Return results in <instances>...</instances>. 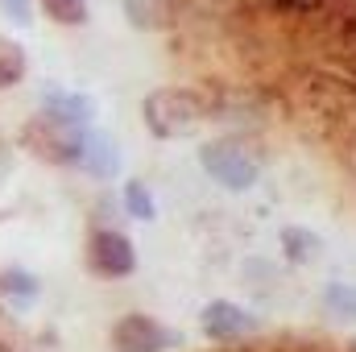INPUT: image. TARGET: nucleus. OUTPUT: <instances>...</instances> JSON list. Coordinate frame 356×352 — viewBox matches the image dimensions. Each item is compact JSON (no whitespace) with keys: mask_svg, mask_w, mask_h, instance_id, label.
<instances>
[{"mask_svg":"<svg viewBox=\"0 0 356 352\" xmlns=\"http://www.w3.org/2000/svg\"><path fill=\"white\" fill-rule=\"evenodd\" d=\"M141 120L158 141H175L203 120V99L191 88H158L141 99Z\"/></svg>","mask_w":356,"mask_h":352,"instance_id":"f257e3e1","label":"nucleus"},{"mask_svg":"<svg viewBox=\"0 0 356 352\" xmlns=\"http://www.w3.org/2000/svg\"><path fill=\"white\" fill-rule=\"evenodd\" d=\"M83 129H88V125H67V120H58V116L38 112L33 120H25L21 145H25L33 158H42V162L79 166V158H83Z\"/></svg>","mask_w":356,"mask_h":352,"instance_id":"f03ea898","label":"nucleus"},{"mask_svg":"<svg viewBox=\"0 0 356 352\" xmlns=\"http://www.w3.org/2000/svg\"><path fill=\"white\" fill-rule=\"evenodd\" d=\"M199 162H203V175L216 178L224 191H249L257 175H261V162L249 145L232 141V137H216L199 150Z\"/></svg>","mask_w":356,"mask_h":352,"instance_id":"7ed1b4c3","label":"nucleus"},{"mask_svg":"<svg viewBox=\"0 0 356 352\" xmlns=\"http://www.w3.org/2000/svg\"><path fill=\"white\" fill-rule=\"evenodd\" d=\"M108 340H112V352H170L178 344V332L145 311H133L112 323Z\"/></svg>","mask_w":356,"mask_h":352,"instance_id":"20e7f679","label":"nucleus"},{"mask_svg":"<svg viewBox=\"0 0 356 352\" xmlns=\"http://www.w3.org/2000/svg\"><path fill=\"white\" fill-rule=\"evenodd\" d=\"M88 269L95 278H129L137 273V249L120 228H91Z\"/></svg>","mask_w":356,"mask_h":352,"instance_id":"39448f33","label":"nucleus"},{"mask_svg":"<svg viewBox=\"0 0 356 352\" xmlns=\"http://www.w3.org/2000/svg\"><path fill=\"white\" fill-rule=\"evenodd\" d=\"M253 328H257V319H253L245 307L228 303V298H216V303H207V307L199 311V332H203L207 340H241V336H249Z\"/></svg>","mask_w":356,"mask_h":352,"instance_id":"423d86ee","label":"nucleus"},{"mask_svg":"<svg viewBox=\"0 0 356 352\" xmlns=\"http://www.w3.org/2000/svg\"><path fill=\"white\" fill-rule=\"evenodd\" d=\"M79 166H88V175L95 178H112L120 170V154H116V145L99 133V129H83V158H79Z\"/></svg>","mask_w":356,"mask_h":352,"instance_id":"0eeeda50","label":"nucleus"},{"mask_svg":"<svg viewBox=\"0 0 356 352\" xmlns=\"http://www.w3.org/2000/svg\"><path fill=\"white\" fill-rule=\"evenodd\" d=\"M42 112L46 116H58L67 125H91V99L79 95V91H42Z\"/></svg>","mask_w":356,"mask_h":352,"instance_id":"6e6552de","label":"nucleus"},{"mask_svg":"<svg viewBox=\"0 0 356 352\" xmlns=\"http://www.w3.org/2000/svg\"><path fill=\"white\" fill-rule=\"evenodd\" d=\"M124 17L133 29H166L175 21V0H124Z\"/></svg>","mask_w":356,"mask_h":352,"instance_id":"1a4fd4ad","label":"nucleus"},{"mask_svg":"<svg viewBox=\"0 0 356 352\" xmlns=\"http://www.w3.org/2000/svg\"><path fill=\"white\" fill-rule=\"evenodd\" d=\"M25 75H29V54H25V46L13 42V38H0V91L17 88Z\"/></svg>","mask_w":356,"mask_h":352,"instance_id":"9d476101","label":"nucleus"},{"mask_svg":"<svg viewBox=\"0 0 356 352\" xmlns=\"http://www.w3.org/2000/svg\"><path fill=\"white\" fill-rule=\"evenodd\" d=\"M323 303L332 315H340L344 323H356V282H327Z\"/></svg>","mask_w":356,"mask_h":352,"instance_id":"9b49d317","label":"nucleus"},{"mask_svg":"<svg viewBox=\"0 0 356 352\" xmlns=\"http://www.w3.org/2000/svg\"><path fill=\"white\" fill-rule=\"evenodd\" d=\"M0 294L4 298H17V303H33L38 298V278L25 273V269H0Z\"/></svg>","mask_w":356,"mask_h":352,"instance_id":"f8f14e48","label":"nucleus"},{"mask_svg":"<svg viewBox=\"0 0 356 352\" xmlns=\"http://www.w3.org/2000/svg\"><path fill=\"white\" fill-rule=\"evenodd\" d=\"M38 8L54 25H67V29H75V25L88 21V0H38Z\"/></svg>","mask_w":356,"mask_h":352,"instance_id":"ddd939ff","label":"nucleus"},{"mask_svg":"<svg viewBox=\"0 0 356 352\" xmlns=\"http://www.w3.org/2000/svg\"><path fill=\"white\" fill-rule=\"evenodd\" d=\"M282 249H286V257L294 265H307L311 257H319L323 245H319L307 228H286V232H282Z\"/></svg>","mask_w":356,"mask_h":352,"instance_id":"4468645a","label":"nucleus"},{"mask_svg":"<svg viewBox=\"0 0 356 352\" xmlns=\"http://www.w3.org/2000/svg\"><path fill=\"white\" fill-rule=\"evenodd\" d=\"M124 211H129L133 220H154V216H158L154 195H149V186H145L141 178H129V182H124Z\"/></svg>","mask_w":356,"mask_h":352,"instance_id":"2eb2a0df","label":"nucleus"},{"mask_svg":"<svg viewBox=\"0 0 356 352\" xmlns=\"http://www.w3.org/2000/svg\"><path fill=\"white\" fill-rule=\"evenodd\" d=\"M0 13H4L13 25H29V21H33V4H29V0H0Z\"/></svg>","mask_w":356,"mask_h":352,"instance_id":"dca6fc26","label":"nucleus"},{"mask_svg":"<svg viewBox=\"0 0 356 352\" xmlns=\"http://www.w3.org/2000/svg\"><path fill=\"white\" fill-rule=\"evenodd\" d=\"M277 8H286V13H311V8H319L323 0H273Z\"/></svg>","mask_w":356,"mask_h":352,"instance_id":"f3484780","label":"nucleus"},{"mask_svg":"<svg viewBox=\"0 0 356 352\" xmlns=\"http://www.w3.org/2000/svg\"><path fill=\"white\" fill-rule=\"evenodd\" d=\"M0 319H4V307H0Z\"/></svg>","mask_w":356,"mask_h":352,"instance_id":"a211bd4d","label":"nucleus"}]
</instances>
